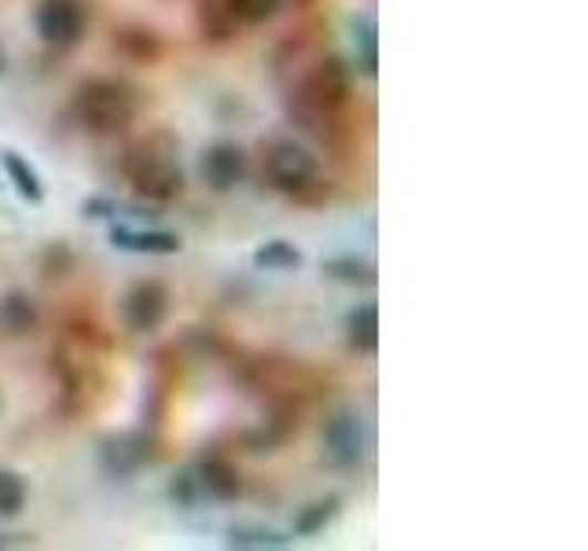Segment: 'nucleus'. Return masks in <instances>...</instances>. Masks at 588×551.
<instances>
[{
  "label": "nucleus",
  "instance_id": "obj_1",
  "mask_svg": "<svg viewBox=\"0 0 588 551\" xmlns=\"http://www.w3.org/2000/svg\"><path fill=\"white\" fill-rule=\"evenodd\" d=\"M74 114L89 133L114 136L136 118V96L114 77H92L74 92Z\"/></svg>",
  "mask_w": 588,
  "mask_h": 551
},
{
  "label": "nucleus",
  "instance_id": "obj_2",
  "mask_svg": "<svg viewBox=\"0 0 588 551\" xmlns=\"http://www.w3.org/2000/svg\"><path fill=\"white\" fill-rule=\"evenodd\" d=\"M122 169L144 199L169 202L184 191V174H180L177 158H173V152H166V147H155L152 141L141 147H130Z\"/></svg>",
  "mask_w": 588,
  "mask_h": 551
},
{
  "label": "nucleus",
  "instance_id": "obj_3",
  "mask_svg": "<svg viewBox=\"0 0 588 551\" xmlns=\"http://www.w3.org/2000/svg\"><path fill=\"white\" fill-rule=\"evenodd\" d=\"M265 174H269L272 188L291 191V195L306 191L309 184L317 180V155L306 152V147L295 141H280L265 155Z\"/></svg>",
  "mask_w": 588,
  "mask_h": 551
},
{
  "label": "nucleus",
  "instance_id": "obj_4",
  "mask_svg": "<svg viewBox=\"0 0 588 551\" xmlns=\"http://www.w3.org/2000/svg\"><path fill=\"white\" fill-rule=\"evenodd\" d=\"M38 33L44 44L71 49L85 33V8L82 0H41L38 4Z\"/></svg>",
  "mask_w": 588,
  "mask_h": 551
},
{
  "label": "nucleus",
  "instance_id": "obj_5",
  "mask_svg": "<svg viewBox=\"0 0 588 551\" xmlns=\"http://www.w3.org/2000/svg\"><path fill=\"white\" fill-rule=\"evenodd\" d=\"M350 89H353L350 66L339 63V60H328V63H320L313 74H309L306 100L313 103L317 111H336V107H342L345 100H350Z\"/></svg>",
  "mask_w": 588,
  "mask_h": 551
},
{
  "label": "nucleus",
  "instance_id": "obj_6",
  "mask_svg": "<svg viewBox=\"0 0 588 551\" xmlns=\"http://www.w3.org/2000/svg\"><path fill=\"white\" fill-rule=\"evenodd\" d=\"M324 441H328L331 459H336L339 467H357L364 456V445H368L361 416H357V412H339V416H331L328 430H324Z\"/></svg>",
  "mask_w": 588,
  "mask_h": 551
},
{
  "label": "nucleus",
  "instance_id": "obj_7",
  "mask_svg": "<svg viewBox=\"0 0 588 551\" xmlns=\"http://www.w3.org/2000/svg\"><path fill=\"white\" fill-rule=\"evenodd\" d=\"M166 287L158 280H144L136 283L130 294H125V324H130L133 331H155L158 324H163L166 316Z\"/></svg>",
  "mask_w": 588,
  "mask_h": 551
},
{
  "label": "nucleus",
  "instance_id": "obj_8",
  "mask_svg": "<svg viewBox=\"0 0 588 551\" xmlns=\"http://www.w3.org/2000/svg\"><path fill=\"white\" fill-rule=\"evenodd\" d=\"M111 243L130 254H177L180 236L163 232V228H133V225H114Z\"/></svg>",
  "mask_w": 588,
  "mask_h": 551
},
{
  "label": "nucleus",
  "instance_id": "obj_9",
  "mask_svg": "<svg viewBox=\"0 0 588 551\" xmlns=\"http://www.w3.org/2000/svg\"><path fill=\"white\" fill-rule=\"evenodd\" d=\"M244 152L233 144H214L210 152L203 155V180L210 184L214 191H233L239 180H244Z\"/></svg>",
  "mask_w": 588,
  "mask_h": 551
},
{
  "label": "nucleus",
  "instance_id": "obj_10",
  "mask_svg": "<svg viewBox=\"0 0 588 551\" xmlns=\"http://www.w3.org/2000/svg\"><path fill=\"white\" fill-rule=\"evenodd\" d=\"M195 486L214 500H233L239 492V470H236V464H228L225 456H206L199 464V478H195Z\"/></svg>",
  "mask_w": 588,
  "mask_h": 551
},
{
  "label": "nucleus",
  "instance_id": "obj_11",
  "mask_svg": "<svg viewBox=\"0 0 588 551\" xmlns=\"http://www.w3.org/2000/svg\"><path fill=\"white\" fill-rule=\"evenodd\" d=\"M345 342L353 353H375L379 350V309L357 305L345 316Z\"/></svg>",
  "mask_w": 588,
  "mask_h": 551
},
{
  "label": "nucleus",
  "instance_id": "obj_12",
  "mask_svg": "<svg viewBox=\"0 0 588 551\" xmlns=\"http://www.w3.org/2000/svg\"><path fill=\"white\" fill-rule=\"evenodd\" d=\"M0 163H4V174H8L11 184H16V191L22 195V199H27V202H41L44 199V184L38 177V169H33L19 152H4V155H0Z\"/></svg>",
  "mask_w": 588,
  "mask_h": 551
},
{
  "label": "nucleus",
  "instance_id": "obj_13",
  "mask_svg": "<svg viewBox=\"0 0 588 551\" xmlns=\"http://www.w3.org/2000/svg\"><path fill=\"white\" fill-rule=\"evenodd\" d=\"M339 514V497H324V500H317V503H309V508L298 511V519H295V533L298 537H313L320 533L324 526L336 519Z\"/></svg>",
  "mask_w": 588,
  "mask_h": 551
},
{
  "label": "nucleus",
  "instance_id": "obj_14",
  "mask_svg": "<svg viewBox=\"0 0 588 551\" xmlns=\"http://www.w3.org/2000/svg\"><path fill=\"white\" fill-rule=\"evenodd\" d=\"M254 266L269 269V272H287V269L302 266V254H298V250L287 243V239H272V243H265L258 254H254Z\"/></svg>",
  "mask_w": 588,
  "mask_h": 551
},
{
  "label": "nucleus",
  "instance_id": "obj_15",
  "mask_svg": "<svg viewBox=\"0 0 588 551\" xmlns=\"http://www.w3.org/2000/svg\"><path fill=\"white\" fill-rule=\"evenodd\" d=\"M225 15L233 22H247V27H258V22L272 19L280 11V0H221Z\"/></svg>",
  "mask_w": 588,
  "mask_h": 551
},
{
  "label": "nucleus",
  "instance_id": "obj_16",
  "mask_svg": "<svg viewBox=\"0 0 588 551\" xmlns=\"http://www.w3.org/2000/svg\"><path fill=\"white\" fill-rule=\"evenodd\" d=\"M33 320H38V313H33L30 298L22 294H11L0 302V324H4L8 331H16V335H22V331L33 328Z\"/></svg>",
  "mask_w": 588,
  "mask_h": 551
},
{
  "label": "nucleus",
  "instance_id": "obj_17",
  "mask_svg": "<svg viewBox=\"0 0 588 551\" xmlns=\"http://www.w3.org/2000/svg\"><path fill=\"white\" fill-rule=\"evenodd\" d=\"M27 503V481L16 470H0V519H16Z\"/></svg>",
  "mask_w": 588,
  "mask_h": 551
},
{
  "label": "nucleus",
  "instance_id": "obj_18",
  "mask_svg": "<svg viewBox=\"0 0 588 551\" xmlns=\"http://www.w3.org/2000/svg\"><path fill=\"white\" fill-rule=\"evenodd\" d=\"M353 41H357V55H361L364 74H375V63H379V55H375V22L368 15L353 19Z\"/></svg>",
  "mask_w": 588,
  "mask_h": 551
},
{
  "label": "nucleus",
  "instance_id": "obj_19",
  "mask_svg": "<svg viewBox=\"0 0 588 551\" xmlns=\"http://www.w3.org/2000/svg\"><path fill=\"white\" fill-rule=\"evenodd\" d=\"M228 544L233 548H287V537L272 533V530H233L228 533Z\"/></svg>",
  "mask_w": 588,
  "mask_h": 551
},
{
  "label": "nucleus",
  "instance_id": "obj_20",
  "mask_svg": "<svg viewBox=\"0 0 588 551\" xmlns=\"http://www.w3.org/2000/svg\"><path fill=\"white\" fill-rule=\"evenodd\" d=\"M328 272L336 276V280H345V283H372V269L361 266V261H353V258H339V261H331Z\"/></svg>",
  "mask_w": 588,
  "mask_h": 551
},
{
  "label": "nucleus",
  "instance_id": "obj_21",
  "mask_svg": "<svg viewBox=\"0 0 588 551\" xmlns=\"http://www.w3.org/2000/svg\"><path fill=\"white\" fill-rule=\"evenodd\" d=\"M82 210H85V217H111L118 206H114L111 199H85Z\"/></svg>",
  "mask_w": 588,
  "mask_h": 551
},
{
  "label": "nucleus",
  "instance_id": "obj_22",
  "mask_svg": "<svg viewBox=\"0 0 588 551\" xmlns=\"http://www.w3.org/2000/svg\"><path fill=\"white\" fill-rule=\"evenodd\" d=\"M0 548H4V537H0Z\"/></svg>",
  "mask_w": 588,
  "mask_h": 551
},
{
  "label": "nucleus",
  "instance_id": "obj_23",
  "mask_svg": "<svg viewBox=\"0 0 588 551\" xmlns=\"http://www.w3.org/2000/svg\"><path fill=\"white\" fill-rule=\"evenodd\" d=\"M0 66H4V55H0Z\"/></svg>",
  "mask_w": 588,
  "mask_h": 551
}]
</instances>
